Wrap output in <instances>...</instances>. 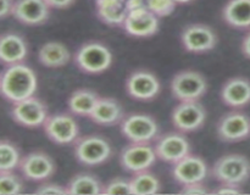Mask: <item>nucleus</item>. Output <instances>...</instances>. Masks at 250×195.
Wrapping results in <instances>:
<instances>
[{"label": "nucleus", "mask_w": 250, "mask_h": 195, "mask_svg": "<svg viewBox=\"0 0 250 195\" xmlns=\"http://www.w3.org/2000/svg\"><path fill=\"white\" fill-rule=\"evenodd\" d=\"M37 88L36 71L24 62L5 66L0 73V95L11 104L36 95Z\"/></svg>", "instance_id": "f257e3e1"}, {"label": "nucleus", "mask_w": 250, "mask_h": 195, "mask_svg": "<svg viewBox=\"0 0 250 195\" xmlns=\"http://www.w3.org/2000/svg\"><path fill=\"white\" fill-rule=\"evenodd\" d=\"M73 153L82 165L88 167L100 166L106 162L112 155L110 141L99 134L80 136L73 143Z\"/></svg>", "instance_id": "f03ea898"}, {"label": "nucleus", "mask_w": 250, "mask_h": 195, "mask_svg": "<svg viewBox=\"0 0 250 195\" xmlns=\"http://www.w3.org/2000/svg\"><path fill=\"white\" fill-rule=\"evenodd\" d=\"M211 175L220 183L242 187L250 178V160L242 154H226L212 166Z\"/></svg>", "instance_id": "7ed1b4c3"}, {"label": "nucleus", "mask_w": 250, "mask_h": 195, "mask_svg": "<svg viewBox=\"0 0 250 195\" xmlns=\"http://www.w3.org/2000/svg\"><path fill=\"white\" fill-rule=\"evenodd\" d=\"M112 53L100 41H88L81 45L75 54V63L82 72L99 75L112 65Z\"/></svg>", "instance_id": "20e7f679"}, {"label": "nucleus", "mask_w": 250, "mask_h": 195, "mask_svg": "<svg viewBox=\"0 0 250 195\" xmlns=\"http://www.w3.org/2000/svg\"><path fill=\"white\" fill-rule=\"evenodd\" d=\"M120 129L131 143H151L159 136V124L146 114H129L120 122Z\"/></svg>", "instance_id": "39448f33"}, {"label": "nucleus", "mask_w": 250, "mask_h": 195, "mask_svg": "<svg viewBox=\"0 0 250 195\" xmlns=\"http://www.w3.org/2000/svg\"><path fill=\"white\" fill-rule=\"evenodd\" d=\"M207 90V79L198 71H181L171 80V93L178 101H199Z\"/></svg>", "instance_id": "423d86ee"}, {"label": "nucleus", "mask_w": 250, "mask_h": 195, "mask_svg": "<svg viewBox=\"0 0 250 195\" xmlns=\"http://www.w3.org/2000/svg\"><path fill=\"white\" fill-rule=\"evenodd\" d=\"M10 116L19 126L24 128L43 127L49 116L48 107L36 95L12 104Z\"/></svg>", "instance_id": "0eeeda50"}, {"label": "nucleus", "mask_w": 250, "mask_h": 195, "mask_svg": "<svg viewBox=\"0 0 250 195\" xmlns=\"http://www.w3.org/2000/svg\"><path fill=\"white\" fill-rule=\"evenodd\" d=\"M43 129L46 136L59 145L73 144L80 138V124L77 119L65 112L49 115L43 124Z\"/></svg>", "instance_id": "6e6552de"}, {"label": "nucleus", "mask_w": 250, "mask_h": 195, "mask_svg": "<svg viewBox=\"0 0 250 195\" xmlns=\"http://www.w3.org/2000/svg\"><path fill=\"white\" fill-rule=\"evenodd\" d=\"M156 158L155 148L150 143H129L120 153L122 168L131 173L150 170Z\"/></svg>", "instance_id": "1a4fd4ad"}, {"label": "nucleus", "mask_w": 250, "mask_h": 195, "mask_svg": "<svg viewBox=\"0 0 250 195\" xmlns=\"http://www.w3.org/2000/svg\"><path fill=\"white\" fill-rule=\"evenodd\" d=\"M55 162L49 154L36 150L21 157L19 171L24 179L32 182H45L55 173Z\"/></svg>", "instance_id": "9d476101"}, {"label": "nucleus", "mask_w": 250, "mask_h": 195, "mask_svg": "<svg viewBox=\"0 0 250 195\" xmlns=\"http://www.w3.org/2000/svg\"><path fill=\"white\" fill-rule=\"evenodd\" d=\"M207 119L205 107L199 101H180L171 114L172 124L182 133L202 128Z\"/></svg>", "instance_id": "9b49d317"}, {"label": "nucleus", "mask_w": 250, "mask_h": 195, "mask_svg": "<svg viewBox=\"0 0 250 195\" xmlns=\"http://www.w3.org/2000/svg\"><path fill=\"white\" fill-rule=\"evenodd\" d=\"M154 148L158 158L171 165L190 154V143L182 132H170L158 136Z\"/></svg>", "instance_id": "f8f14e48"}, {"label": "nucleus", "mask_w": 250, "mask_h": 195, "mask_svg": "<svg viewBox=\"0 0 250 195\" xmlns=\"http://www.w3.org/2000/svg\"><path fill=\"white\" fill-rule=\"evenodd\" d=\"M217 136L227 143H237L250 136V117L242 111L227 112L219 119Z\"/></svg>", "instance_id": "ddd939ff"}, {"label": "nucleus", "mask_w": 250, "mask_h": 195, "mask_svg": "<svg viewBox=\"0 0 250 195\" xmlns=\"http://www.w3.org/2000/svg\"><path fill=\"white\" fill-rule=\"evenodd\" d=\"M181 43L189 53L202 54L212 50L216 46L217 36L208 24L193 23L182 31Z\"/></svg>", "instance_id": "4468645a"}, {"label": "nucleus", "mask_w": 250, "mask_h": 195, "mask_svg": "<svg viewBox=\"0 0 250 195\" xmlns=\"http://www.w3.org/2000/svg\"><path fill=\"white\" fill-rule=\"evenodd\" d=\"M161 85L158 77L146 70H137L128 76L126 90L131 98L141 101H150L160 93Z\"/></svg>", "instance_id": "2eb2a0df"}, {"label": "nucleus", "mask_w": 250, "mask_h": 195, "mask_svg": "<svg viewBox=\"0 0 250 195\" xmlns=\"http://www.w3.org/2000/svg\"><path fill=\"white\" fill-rule=\"evenodd\" d=\"M209 168L204 158L200 156L189 154L182 160L172 165V176L176 182L181 185L193 184L204 182L208 177Z\"/></svg>", "instance_id": "dca6fc26"}, {"label": "nucleus", "mask_w": 250, "mask_h": 195, "mask_svg": "<svg viewBox=\"0 0 250 195\" xmlns=\"http://www.w3.org/2000/svg\"><path fill=\"white\" fill-rule=\"evenodd\" d=\"M160 21L156 15L148 9H137L128 11L124 29L136 38H148L158 33Z\"/></svg>", "instance_id": "f3484780"}, {"label": "nucleus", "mask_w": 250, "mask_h": 195, "mask_svg": "<svg viewBox=\"0 0 250 195\" xmlns=\"http://www.w3.org/2000/svg\"><path fill=\"white\" fill-rule=\"evenodd\" d=\"M12 16L20 23L39 26L49 20L50 7L45 0H15Z\"/></svg>", "instance_id": "a211bd4d"}, {"label": "nucleus", "mask_w": 250, "mask_h": 195, "mask_svg": "<svg viewBox=\"0 0 250 195\" xmlns=\"http://www.w3.org/2000/svg\"><path fill=\"white\" fill-rule=\"evenodd\" d=\"M28 56L26 39L15 32L0 34V63L5 66L24 62Z\"/></svg>", "instance_id": "6ab92c4d"}, {"label": "nucleus", "mask_w": 250, "mask_h": 195, "mask_svg": "<svg viewBox=\"0 0 250 195\" xmlns=\"http://www.w3.org/2000/svg\"><path fill=\"white\" fill-rule=\"evenodd\" d=\"M221 99L232 109H243L250 104V79L247 77H232L221 88Z\"/></svg>", "instance_id": "aec40b11"}, {"label": "nucleus", "mask_w": 250, "mask_h": 195, "mask_svg": "<svg viewBox=\"0 0 250 195\" xmlns=\"http://www.w3.org/2000/svg\"><path fill=\"white\" fill-rule=\"evenodd\" d=\"M125 117L124 107L112 98H99L89 118L100 126H115Z\"/></svg>", "instance_id": "412c9836"}, {"label": "nucleus", "mask_w": 250, "mask_h": 195, "mask_svg": "<svg viewBox=\"0 0 250 195\" xmlns=\"http://www.w3.org/2000/svg\"><path fill=\"white\" fill-rule=\"evenodd\" d=\"M97 15L109 26H124L128 15L126 0H95Z\"/></svg>", "instance_id": "4be33fe9"}, {"label": "nucleus", "mask_w": 250, "mask_h": 195, "mask_svg": "<svg viewBox=\"0 0 250 195\" xmlns=\"http://www.w3.org/2000/svg\"><path fill=\"white\" fill-rule=\"evenodd\" d=\"M38 60L48 68H60L70 62L71 53L60 41H48L39 49Z\"/></svg>", "instance_id": "5701e85b"}, {"label": "nucleus", "mask_w": 250, "mask_h": 195, "mask_svg": "<svg viewBox=\"0 0 250 195\" xmlns=\"http://www.w3.org/2000/svg\"><path fill=\"white\" fill-rule=\"evenodd\" d=\"M222 17L236 29H250V0H229L222 10Z\"/></svg>", "instance_id": "b1692460"}, {"label": "nucleus", "mask_w": 250, "mask_h": 195, "mask_svg": "<svg viewBox=\"0 0 250 195\" xmlns=\"http://www.w3.org/2000/svg\"><path fill=\"white\" fill-rule=\"evenodd\" d=\"M99 98V94L92 89H87V88L77 89L68 98V110L75 116L89 117Z\"/></svg>", "instance_id": "393cba45"}, {"label": "nucleus", "mask_w": 250, "mask_h": 195, "mask_svg": "<svg viewBox=\"0 0 250 195\" xmlns=\"http://www.w3.org/2000/svg\"><path fill=\"white\" fill-rule=\"evenodd\" d=\"M68 195H97L103 194L104 184L90 173H78L66 185Z\"/></svg>", "instance_id": "a878e982"}, {"label": "nucleus", "mask_w": 250, "mask_h": 195, "mask_svg": "<svg viewBox=\"0 0 250 195\" xmlns=\"http://www.w3.org/2000/svg\"><path fill=\"white\" fill-rule=\"evenodd\" d=\"M132 194L136 195H150L156 194L161 190L160 179L150 171H142L133 173L131 178Z\"/></svg>", "instance_id": "bb28decb"}, {"label": "nucleus", "mask_w": 250, "mask_h": 195, "mask_svg": "<svg viewBox=\"0 0 250 195\" xmlns=\"http://www.w3.org/2000/svg\"><path fill=\"white\" fill-rule=\"evenodd\" d=\"M20 148L9 139H0V172L15 171L21 161Z\"/></svg>", "instance_id": "cd10ccee"}, {"label": "nucleus", "mask_w": 250, "mask_h": 195, "mask_svg": "<svg viewBox=\"0 0 250 195\" xmlns=\"http://www.w3.org/2000/svg\"><path fill=\"white\" fill-rule=\"evenodd\" d=\"M24 183L15 171L0 172V195H14L23 192Z\"/></svg>", "instance_id": "c85d7f7f"}, {"label": "nucleus", "mask_w": 250, "mask_h": 195, "mask_svg": "<svg viewBox=\"0 0 250 195\" xmlns=\"http://www.w3.org/2000/svg\"><path fill=\"white\" fill-rule=\"evenodd\" d=\"M103 194L109 195H127L132 194L131 188V179H126V178H114L106 184H104V189H103Z\"/></svg>", "instance_id": "c756f323"}, {"label": "nucleus", "mask_w": 250, "mask_h": 195, "mask_svg": "<svg viewBox=\"0 0 250 195\" xmlns=\"http://www.w3.org/2000/svg\"><path fill=\"white\" fill-rule=\"evenodd\" d=\"M173 0H146V7L158 17H165L172 14L176 9Z\"/></svg>", "instance_id": "7c9ffc66"}, {"label": "nucleus", "mask_w": 250, "mask_h": 195, "mask_svg": "<svg viewBox=\"0 0 250 195\" xmlns=\"http://www.w3.org/2000/svg\"><path fill=\"white\" fill-rule=\"evenodd\" d=\"M37 194H43V195H65L67 194V189L66 187L60 184H56V183H50V182H44L39 185L36 189Z\"/></svg>", "instance_id": "2f4dec72"}, {"label": "nucleus", "mask_w": 250, "mask_h": 195, "mask_svg": "<svg viewBox=\"0 0 250 195\" xmlns=\"http://www.w3.org/2000/svg\"><path fill=\"white\" fill-rule=\"evenodd\" d=\"M181 193H185V194H207L209 193V190L205 188L204 183H193V184H187L182 185V190Z\"/></svg>", "instance_id": "473e14b6"}, {"label": "nucleus", "mask_w": 250, "mask_h": 195, "mask_svg": "<svg viewBox=\"0 0 250 195\" xmlns=\"http://www.w3.org/2000/svg\"><path fill=\"white\" fill-rule=\"evenodd\" d=\"M15 0H0V20L12 16Z\"/></svg>", "instance_id": "72a5a7b5"}, {"label": "nucleus", "mask_w": 250, "mask_h": 195, "mask_svg": "<svg viewBox=\"0 0 250 195\" xmlns=\"http://www.w3.org/2000/svg\"><path fill=\"white\" fill-rule=\"evenodd\" d=\"M241 192L242 189L239 185L225 184V183H221V185H219V188L214 190V193H217V194H238Z\"/></svg>", "instance_id": "f704fd0d"}, {"label": "nucleus", "mask_w": 250, "mask_h": 195, "mask_svg": "<svg viewBox=\"0 0 250 195\" xmlns=\"http://www.w3.org/2000/svg\"><path fill=\"white\" fill-rule=\"evenodd\" d=\"M46 4L49 5L50 9H58V10H63L67 9V7L72 6L76 2V0H45Z\"/></svg>", "instance_id": "c9c22d12"}, {"label": "nucleus", "mask_w": 250, "mask_h": 195, "mask_svg": "<svg viewBox=\"0 0 250 195\" xmlns=\"http://www.w3.org/2000/svg\"><path fill=\"white\" fill-rule=\"evenodd\" d=\"M241 49L243 55L250 60V31L246 34V36H244L243 40H242V44H241Z\"/></svg>", "instance_id": "e433bc0d"}, {"label": "nucleus", "mask_w": 250, "mask_h": 195, "mask_svg": "<svg viewBox=\"0 0 250 195\" xmlns=\"http://www.w3.org/2000/svg\"><path fill=\"white\" fill-rule=\"evenodd\" d=\"M176 4H188V2L193 1V0H173Z\"/></svg>", "instance_id": "4c0bfd02"}]
</instances>
